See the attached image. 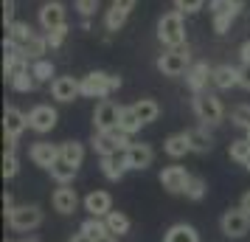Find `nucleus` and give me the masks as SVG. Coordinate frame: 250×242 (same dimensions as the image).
<instances>
[{
	"mask_svg": "<svg viewBox=\"0 0 250 242\" xmlns=\"http://www.w3.org/2000/svg\"><path fill=\"white\" fill-rule=\"evenodd\" d=\"M158 40L166 48H183L186 45V20H183V12H169L160 17L158 23Z\"/></svg>",
	"mask_w": 250,
	"mask_h": 242,
	"instance_id": "obj_1",
	"label": "nucleus"
},
{
	"mask_svg": "<svg viewBox=\"0 0 250 242\" xmlns=\"http://www.w3.org/2000/svg\"><path fill=\"white\" fill-rule=\"evenodd\" d=\"M118 88H121V76L104 73V70H93L87 76H82V96L87 99H107Z\"/></svg>",
	"mask_w": 250,
	"mask_h": 242,
	"instance_id": "obj_2",
	"label": "nucleus"
},
{
	"mask_svg": "<svg viewBox=\"0 0 250 242\" xmlns=\"http://www.w3.org/2000/svg\"><path fill=\"white\" fill-rule=\"evenodd\" d=\"M208 9H211V17H214V31L216 34H228L233 20L242 14L245 3L242 0H208Z\"/></svg>",
	"mask_w": 250,
	"mask_h": 242,
	"instance_id": "obj_3",
	"label": "nucleus"
},
{
	"mask_svg": "<svg viewBox=\"0 0 250 242\" xmlns=\"http://www.w3.org/2000/svg\"><path fill=\"white\" fill-rule=\"evenodd\" d=\"M188 68H191V51H188V45L166 48L158 57V70L163 76H183Z\"/></svg>",
	"mask_w": 250,
	"mask_h": 242,
	"instance_id": "obj_4",
	"label": "nucleus"
},
{
	"mask_svg": "<svg viewBox=\"0 0 250 242\" xmlns=\"http://www.w3.org/2000/svg\"><path fill=\"white\" fill-rule=\"evenodd\" d=\"M194 113L208 127V124H219L225 118V107H222V99L219 96L203 90V93H194Z\"/></svg>",
	"mask_w": 250,
	"mask_h": 242,
	"instance_id": "obj_5",
	"label": "nucleus"
},
{
	"mask_svg": "<svg viewBox=\"0 0 250 242\" xmlns=\"http://www.w3.org/2000/svg\"><path fill=\"white\" fill-rule=\"evenodd\" d=\"M93 150L99 152V158H104V155H118V152H126L129 147H132V141H129V135L126 132H121V130H110V132H93Z\"/></svg>",
	"mask_w": 250,
	"mask_h": 242,
	"instance_id": "obj_6",
	"label": "nucleus"
},
{
	"mask_svg": "<svg viewBox=\"0 0 250 242\" xmlns=\"http://www.w3.org/2000/svg\"><path fill=\"white\" fill-rule=\"evenodd\" d=\"M6 222H9L12 231H23V234L25 231H34V228L42 225V208L34 206V203H31V206H17L12 214L6 217Z\"/></svg>",
	"mask_w": 250,
	"mask_h": 242,
	"instance_id": "obj_7",
	"label": "nucleus"
},
{
	"mask_svg": "<svg viewBox=\"0 0 250 242\" xmlns=\"http://www.w3.org/2000/svg\"><path fill=\"white\" fill-rule=\"evenodd\" d=\"M118 118H121V104L102 99L93 110V127L96 132H110V130H118Z\"/></svg>",
	"mask_w": 250,
	"mask_h": 242,
	"instance_id": "obj_8",
	"label": "nucleus"
},
{
	"mask_svg": "<svg viewBox=\"0 0 250 242\" xmlns=\"http://www.w3.org/2000/svg\"><path fill=\"white\" fill-rule=\"evenodd\" d=\"M219 228H222L225 237L239 240V237H245L250 231V214L245 208H228L225 214H222V220H219Z\"/></svg>",
	"mask_w": 250,
	"mask_h": 242,
	"instance_id": "obj_9",
	"label": "nucleus"
},
{
	"mask_svg": "<svg viewBox=\"0 0 250 242\" xmlns=\"http://www.w3.org/2000/svg\"><path fill=\"white\" fill-rule=\"evenodd\" d=\"M57 121H59V113L51 104H37V107H31V113H28V130H34L40 135L51 132V130L57 127Z\"/></svg>",
	"mask_w": 250,
	"mask_h": 242,
	"instance_id": "obj_10",
	"label": "nucleus"
},
{
	"mask_svg": "<svg viewBox=\"0 0 250 242\" xmlns=\"http://www.w3.org/2000/svg\"><path fill=\"white\" fill-rule=\"evenodd\" d=\"M188 180H191V172L186 166H177V163H171L160 172V183H163V189H169L171 195H183Z\"/></svg>",
	"mask_w": 250,
	"mask_h": 242,
	"instance_id": "obj_11",
	"label": "nucleus"
},
{
	"mask_svg": "<svg viewBox=\"0 0 250 242\" xmlns=\"http://www.w3.org/2000/svg\"><path fill=\"white\" fill-rule=\"evenodd\" d=\"M37 20H40V28H42V31H54V28H59V25H68L65 23V6H62L59 0L42 3Z\"/></svg>",
	"mask_w": 250,
	"mask_h": 242,
	"instance_id": "obj_12",
	"label": "nucleus"
},
{
	"mask_svg": "<svg viewBox=\"0 0 250 242\" xmlns=\"http://www.w3.org/2000/svg\"><path fill=\"white\" fill-rule=\"evenodd\" d=\"M51 96H54L57 102H62V104L79 99L82 96V79H73V76H57V79L51 82Z\"/></svg>",
	"mask_w": 250,
	"mask_h": 242,
	"instance_id": "obj_13",
	"label": "nucleus"
},
{
	"mask_svg": "<svg viewBox=\"0 0 250 242\" xmlns=\"http://www.w3.org/2000/svg\"><path fill=\"white\" fill-rule=\"evenodd\" d=\"M124 161H126V169L144 172V169H149L152 161H155V150H152L149 144H132V147L124 152Z\"/></svg>",
	"mask_w": 250,
	"mask_h": 242,
	"instance_id": "obj_14",
	"label": "nucleus"
},
{
	"mask_svg": "<svg viewBox=\"0 0 250 242\" xmlns=\"http://www.w3.org/2000/svg\"><path fill=\"white\" fill-rule=\"evenodd\" d=\"M28 158H31L34 166L51 169L59 161V147L57 144H48V141H37V144H31V150H28Z\"/></svg>",
	"mask_w": 250,
	"mask_h": 242,
	"instance_id": "obj_15",
	"label": "nucleus"
},
{
	"mask_svg": "<svg viewBox=\"0 0 250 242\" xmlns=\"http://www.w3.org/2000/svg\"><path fill=\"white\" fill-rule=\"evenodd\" d=\"M51 203H54V208H57L59 214H73L79 208V195H76V189H70V183L59 186L51 195Z\"/></svg>",
	"mask_w": 250,
	"mask_h": 242,
	"instance_id": "obj_16",
	"label": "nucleus"
},
{
	"mask_svg": "<svg viewBox=\"0 0 250 242\" xmlns=\"http://www.w3.org/2000/svg\"><path fill=\"white\" fill-rule=\"evenodd\" d=\"M211 73H214V68L208 62H194L191 68L186 70V85L194 93H203L208 88V82H211Z\"/></svg>",
	"mask_w": 250,
	"mask_h": 242,
	"instance_id": "obj_17",
	"label": "nucleus"
},
{
	"mask_svg": "<svg viewBox=\"0 0 250 242\" xmlns=\"http://www.w3.org/2000/svg\"><path fill=\"white\" fill-rule=\"evenodd\" d=\"M23 130H28V115L20 113L17 107H6V115H3V132H6V138H20Z\"/></svg>",
	"mask_w": 250,
	"mask_h": 242,
	"instance_id": "obj_18",
	"label": "nucleus"
},
{
	"mask_svg": "<svg viewBox=\"0 0 250 242\" xmlns=\"http://www.w3.org/2000/svg\"><path fill=\"white\" fill-rule=\"evenodd\" d=\"M84 211H90V217H107L113 211V197L102 189H96L84 197Z\"/></svg>",
	"mask_w": 250,
	"mask_h": 242,
	"instance_id": "obj_19",
	"label": "nucleus"
},
{
	"mask_svg": "<svg viewBox=\"0 0 250 242\" xmlns=\"http://www.w3.org/2000/svg\"><path fill=\"white\" fill-rule=\"evenodd\" d=\"M211 85L216 90H230L239 85V68L233 65H216L214 73H211Z\"/></svg>",
	"mask_w": 250,
	"mask_h": 242,
	"instance_id": "obj_20",
	"label": "nucleus"
},
{
	"mask_svg": "<svg viewBox=\"0 0 250 242\" xmlns=\"http://www.w3.org/2000/svg\"><path fill=\"white\" fill-rule=\"evenodd\" d=\"M34 34H37V31H34V28H31L28 23H20V20H14V23L9 25V34H6V48H23Z\"/></svg>",
	"mask_w": 250,
	"mask_h": 242,
	"instance_id": "obj_21",
	"label": "nucleus"
},
{
	"mask_svg": "<svg viewBox=\"0 0 250 242\" xmlns=\"http://www.w3.org/2000/svg\"><path fill=\"white\" fill-rule=\"evenodd\" d=\"M102 172L107 180H121L129 169H126V161H124V152L118 155H104L102 158Z\"/></svg>",
	"mask_w": 250,
	"mask_h": 242,
	"instance_id": "obj_22",
	"label": "nucleus"
},
{
	"mask_svg": "<svg viewBox=\"0 0 250 242\" xmlns=\"http://www.w3.org/2000/svg\"><path fill=\"white\" fill-rule=\"evenodd\" d=\"M163 152L169 155V158H186L188 152H191V144H188V135L186 132H174V135H169V138L163 141Z\"/></svg>",
	"mask_w": 250,
	"mask_h": 242,
	"instance_id": "obj_23",
	"label": "nucleus"
},
{
	"mask_svg": "<svg viewBox=\"0 0 250 242\" xmlns=\"http://www.w3.org/2000/svg\"><path fill=\"white\" fill-rule=\"evenodd\" d=\"M48 37L45 34H34L28 43H25L20 51H23V57L28 59V62H37V59H45V51H48Z\"/></svg>",
	"mask_w": 250,
	"mask_h": 242,
	"instance_id": "obj_24",
	"label": "nucleus"
},
{
	"mask_svg": "<svg viewBox=\"0 0 250 242\" xmlns=\"http://www.w3.org/2000/svg\"><path fill=\"white\" fill-rule=\"evenodd\" d=\"M163 242H200V234L194 225H186V222H177V225H171L166 231V237Z\"/></svg>",
	"mask_w": 250,
	"mask_h": 242,
	"instance_id": "obj_25",
	"label": "nucleus"
},
{
	"mask_svg": "<svg viewBox=\"0 0 250 242\" xmlns=\"http://www.w3.org/2000/svg\"><path fill=\"white\" fill-rule=\"evenodd\" d=\"M59 158L70 166H82L84 161V144L79 141H65V144H59Z\"/></svg>",
	"mask_w": 250,
	"mask_h": 242,
	"instance_id": "obj_26",
	"label": "nucleus"
},
{
	"mask_svg": "<svg viewBox=\"0 0 250 242\" xmlns=\"http://www.w3.org/2000/svg\"><path fill=\"white\" fill-rule=\"evenodd\" d=\"M132 110H135V115L144 124H152V121H158V115H160V104L155 99H138L132 104Z\"/></svg>",
	"mask_w": 250,
	"mask_h": 242,
	"instance_id": "obj_27",
	"label": "nucleus"
},
{
	"mask_svg": "<svg viewBox=\"0 0 250 242\" xmlns=\"http://www.w3.org/2000/svg\"><path fill=\"white\" fill-rule=\"evenodd\" d=\"M186 135H188V144H191V152H211V147H214V138L208 135V130H205V127L186 130Z\"/></svg>",
	"mask_w": 250,
	"mask_h": 242,
	"instance_id": "obj_28",
	"label": "nucleus"
},
{
	"mask_svg": "<svg viewBox=\"0 0 250 242\" xmlns=\"http://www.w3.org/2000/svg\"><path fill=\"white\" fill-rule=\"evenodd\" d=\"M48 172H51V177H54L59 186H68V183H73V177H76V172H79V166H70V163H65L62 158H59Z\"/></svg>",
	"mask_w": 250,
	"mask_h": 242,
	"instance_id": "obj_29",
	"label": "nucleus"
},
{
	"mask_svg": "<svg viewBox=\"0 0 250 242\" xmlns=\"http://www.w3.org/2000/svg\"><path fill=\"white\" fill-rule=\"evenodd\" d=\"M104 220H107V228H110L113 237H124V234H129V228H132V222H129V217H126L124 211H110Z\"/></svg>",
	"mask_w": 250,
	"mask_h": 242,
	"instance_id": "obj_30",
	"label": "nucleus"
},
{
	"mask_svg": "<svg viewBox=\"0 0 250 242\" xmlns=\"http://www.w3.org/2000/svg\"><path fill=\"white\" fill-rule=\"evenodd\" d=\"M144 127V121L135 115V110H132V104L129 107H121V118H118V130L121 132H126V135H135L138 130Z\"/></svg>",
	"mask_w": 250,
	"mask_h": 242,
	"instance_id": "obj_31",
	"label": "nucleus"
},
{
	"mask_svg": "<svg viewBox=\"0 0 250 242\" xmlns=\"http://www.w3.org/2000/svg\"><path fill=\"white\" fill-rule=\"evenodd\" d=\"M82 234H87V237H93V240H99V237H107L110 234V228H107V220L104 217H87L84 222H82Z\"/></svg>",
	"mask_w": 250,
	"mask_h": 242,
	"instance_id": "obj_32",
	"label": "nucleus"
},
{
	"mask_svg": "<svg viewBox=\"0 0 250 242\" xmlns=\"http://www.w3.org/2000/svg\"><path fill=\"white\" fill-rule=\"evenodd\" d=\"M228 155H230V161H236V163H248L250 158V141L248 138H236V141H230V147H228Z\"/></svg>",
	"mask_w": 250,
	"mask_h": 242,
	"instance_id": "obj_33",
	"label": "nucleus"
},
{
	"mask_svg": "<svg viewBox=\"0 0 250 242\" xmlns=\"http://www.w3.org/2000/svg\"><path fill=\"white\" fill-rule=\"evenodd\" d=\"M124 23H126V12L115 9V6H110V9H107V14H104V28H107V31H118Z\"/></svg>",
	"mask_w": 250,
	"mask_h": 242,
	"instance_id": "obj_34",
	"label": "nucleus"
},
{
	"mask_svg": "<svg viewBox=\"0 0 250 242\" xmlns=\"http://www.w3.org/2000/svg\"><path fill=\"white\" fill-rule=\"evenodd\" d=\"M9 85H12V88H14L17 93H31V90L37 88V79H34V73H31V68H28L25 73L14 76V79L9 82Z\"/></svg>",
	"mask_w": 250,
	"mask_h": 242,
	"instance_id": "obj_35",
	"label": "nucleus"
},
{
	"mask_svg": "<svg viewBox=\"0 0 250 242\" xmlns=\"http://www.w3.org/2000/svg\"><path fill=\"white\" fill-rule=\"evenodd\" d=\"M31 73H34L37 82H51V76H54V62L37 59V62H31Z\"/></svg>",
	"mask_w": 250,
	"mask_h": 242,
	"instance_id": "obj_36",
	"label": "nucleus"
},
{
	"mask_svg": "<svg viewBox=\"0 0 250 242\" xmlns=\"http://www.w3.org/2000/svg\"><path fill=\"white\" fill-rule=\"evenodd\" d=\"M205 192H208L205 180H203V177H197V175H191V180H188V186H186V192H183V195L188 197V200H203Z\"/></svg>",
	"mask_w": 250,
	"mask_h": 242,
	"instance_id": "obj_37",
	"label": "nucleus"
},
{
	"mask_svg": "<svg viewBox=\"0 0 250 242\" xmlns=\"http://www.w3.org/2000/svg\"><path fill=\"white\" fill-rule=\"evenodd\" d=\"M230 121H233L239 130L250 132V104H239V107H233V113H230Z\"/></svg>",
	"mask_w": 250,
	"mask_h": 242,
	"instance_id": "obj_38",
	"label": "nucleus"
},
{
	"mask_svg": "<svg viewBox=\"0 0 250 242\" xmlns=\"http://www.w3.org/2000/svg\"><path fill=\"white\" fill-rule=\"evenodd\" d=\"M17 169H20V158H17V152H6V155H3V177L12 180L14 175H17Z\"/></svg>",
	"mask_w": 250,
	"mask_h": 242,
	"instance_id": "obj_39",
	"label": "nucleus"
},
{
	"mask_svg": "<svg viewBox=\"0 0 250 242\" xmlns=\"http://www.w3.org/2000/svg\"><path fill=\"white\" fill-rule=\"evenodd\" d=\"M73 9L82 14V20H90L99 9V0H73Z\"/></svg>",
	"mask_w": 250,
	"mask_h": 242,
	"instance_id": "obj_40",
	"label": "nucleus"
},
{
	"mask_svg": "<svg viewBox=\"0 0 250 242\" xmlns=\"http://www.w3.org/2000/svg\"><path fill=\"white\" fill-rule=\"evenodd\" d=\"M205 6V0H174V9L183 14H197Z\"/></svg>",
	"mask_w": 250,
	"mask_h": 242,
	"instance_id": "obj_41",
	"label": "nucleus"
},
{
	"mask_svg": "<svg viewBox=\"0 0 250 242\" xmlns=\"http://www.w3.org/2000/svg\"><path fill=\"white\" fill-rule=\"evenodd\" d=\"M45 37H48V45L51 48H62L65 37H68V25H59V28H54V31H45Z\"/></svg>",
	"mask_w": 250,
	"mask_h": 242,
	"instance_id": "obj_42",
	"label": "nucleus"
},
{
	"mask_svg": "<svg viewBox=\"0 0 250 242\" xmlns=\"http://www.w3.org/2000/svg\"><path fill=\"white\" fill-rule=\"evenodd\" d=\"M3 23L6 28L14 23V0H3Z\"/></svg>",
	"mask_w": 250,
	"mask_h": 242,
	"instance_id": "obj_43",
	"label": "nucleus"
},
{
	"mask_svg": "<svg viewBox=\"0 0 250 242\" xmlns=\"http://www.w3.org/2000/svg\"><path fill=\"white\" fill-rule=\"evenodd\" d=\"M239 88L250 90V65H242L239 68Z\"/></svg>",
	"mask_w": 250,
	"mask_h": 242,
	"instance_id": "obj_44",
	"label": "nucleus"
},
{
	"mask_svg": "<svg viewBox=\"0 0 250 242\" xmlns=\"http://www.w3.org/2000/svg\"><path fill=\"white\" fill-rule=\"evenodd\" d=\"M135 3H138V0H113V6H115V9H121V12H126V14H129L132 9H135Z\"/></svg>",
	"mask_w": 250,
	"mask_h": 242,
	"instance_id": "obj_45",
	"label": "nucleus"
},
{
	"mask_svg": "<svg viewBox=\"0 0 250 242\" xmlns=\"http://www.w3.org/2000/svg\"><path fill=\"white\" fill-rule=\"evenodd\" d=\"M239 57H242V65H250V40H245V43H242V48H239Z\"/></svg>",
	"mask_w": 250,
	"mask_h": 242,
	"instance_id": "obj_46",
	"label": "nucleus"
},
{
	"mask_svg": "<svg viewBox=\"0 0 250 242\" xmlns=\"http://www.w3.org/2000/svg\"><path fill=\"white\" fill-rule=\"evenodd\" d=\"M14 208H17V206H14V197H12V195H6V197H3V211H6V217L12 214Z\"/></svg>",
	"mask_w": 250,
	"mask_h": 242,
	"instance_id": "obj_47",
	"label": "nucleus"
},
{
	"mask_svg": "<svg viewBox=\"0 0 250 242\" xmlns=\"http://www.w3.org/2000/svg\"><path fill=\"white\" fill-rule=\"evenodd\" d=\"M239 208H245V211L250 214V189L245 192V195H242V200H239Z\"/></svg>",
	"mask_w": 250,
	"mask_h": 242,
	"instance_id": "obj_48",
	"label": "nucleus"
},
{
	"mask_svg": "<svg viewBox=\"0 0 250 242\" xmlns=\"http://www.w3.org/2000/svg\"><path fill=\"white\" fill-rule=\"evenodd\" d=\"M68 242H96V240H93V237H87V234H82V231H79V234H73V237H70Z\"/></svg>",
	"mask_w": 250,
	"mask_h": 242,
	"instance_id": "obj_49",
	"label": "nucleus"
},
{
	"mask_svg": "<svg viewBox=\"0 0 250 242\" xmlns=\"http://www.w3.org/2000/svg\"><path fill=\"white\" fill-rule=\"evenodd\" d=\"M96 242H118V237H113V234H107V237H99Z\"/></svg>",
	"mask_w": 250,
	"mask_h": 242,
	"instance_id": "obj_50",
	"label": "nucleus"
},
{
	"mask_svg": "<svg viewBox=\"0 0 250 242\" xmlns=\"http://www.w3.org/2000/svg\"><path fill=\"white\" fill-rule=\"evenodd\" d=\"M20 242H40L37 237H25V240H20Z\"/></svg>",
	"mask_w": 250,
	"mask_h": 242,
	"instance_id": "obj_51",
	"label": "nucleus"
},
{
	"mask_svg": "<svg viewBox=\"0 0 250 242\" xmlns=\"http://www.w3.org/2000/svg\"><path fill=\"white\" fill-rule=\"evenodd\" d=\"M245 169H248V172H250V158H248V163H245Z\"/></svg>",
	"mask_w": 250,
	"mask_h": 242,
	"instance_id": "obj_52",
	"label": "nucleus"
},
{
	"mask_svg": "<svg viewBox=\"0 0 250 242\" xmlns=\"http://www.w3.org/2000/svg\"><path fill=\"white\" fill-rule=\"evenodd\" d=\"M245 138H248V141H250V132H248V135H245Z\"/></svg>",
	"mask_w": 250,
	"mask_h": 242,
	"instance_id": "obj_53",
	"label": "nucleus"
}]
</instances>
